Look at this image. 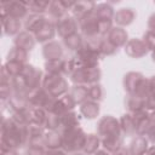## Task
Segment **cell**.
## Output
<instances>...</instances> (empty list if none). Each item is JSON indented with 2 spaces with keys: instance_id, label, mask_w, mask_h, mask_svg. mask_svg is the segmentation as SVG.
<instances>
[{
  "instance_id": "cell-14",
  "label": "cell",
  "mask_w": 155,
  "mask_h": 155,
  "mask_svg": "<svg viewBox=\"0 0 155 155\" xmlns=\"http://www.w3.org/2000/svg\"><path fill=\"white\" fill-rule=\"evenodd\" d=\"M144 80V75L138 71H128L124 76V88L127 92V94H134Z\"/></svg>"
},
{
  "instance_id": "cell-57",
  "label": "cell",
  "mask_w": 155,
  "mask_h": 155,
  "mask_svg": "<svg viewBox=\"0 0 155 155\" xmlns=\"http://www.w3.org/2000/svg\"><path fill=\"white\" fill-rule=\"evenodd\" d=\"M1 155H18L16 149H7V150H1Z\"/></svg>"
},
{
  "instance_id": "cell-30",
  "label": "cell",
  "mask_w": 155,
  "mask_h": 155,
  "mask_svg": "<svg viewBox=\"0 0 155 155\" xmlns=\"http://www.w3.org/2000/svg\"><path fill=\"white\" fill-rule=\"evenodd\" d=\"M101 145H102L101 137H99L98 134L90 133V134H87V137H86V142H85V145H84L82 151H84L86 155H93L97 150H99V147H101Z\"/></svg>"
},
{
  "instance_id": "cell-32",
  "label": "cell",
  "mask_w": 155,
  "mask_h": 155,
  "mask_svg": "<svg viewBox=\"0 0 155 155\" xmlns=\"http://www.w3.org/2000/svg\"><path fill=\"white\" fill-rule=\"evenodd\" d=\"M28 59H29V52L21 47L15 46V45H13V47H11V50L7 53V61H15V62H19L22 64H27Z\"/></svg>"
},
{
  "instance_id": "cell-48",
  "label": "cell",
  "mask_w": 155,
  "mask_h": 155,
  "mask_svg": "<svg viewBox=\"0 0 155 155\" xmlns=\"http://www.w3.org/2000/svg\"><path fill=\"white\" fill-rule=\"evenodd\" d=\"M142 40L144 41V44L147 45V47H148L149 51H153L154 50V47H155V33H153L150 30H147L143 34V39Z\"/></svg>"
},
{
  "instance_id": "cell-18",
  "label": "cell",
  "mask_w": 155,
  "mask_h": 155,
  "mask_svg": "<svg viewBox=\"0 0 155 155\" xmlns=\"http://www.w3.org/2000/svg\"><path fill=\"white\" fill-rule=\"evenodd\" d=\"M54 34H56V23L47 18V21L42 24V27L34 35L38 42L46 44V42L52 41V39L54 38Z\"/></svg>"
},
{
  "instance_id": "cell-34",
  "label": "cell",
  "mask_w": 155,
  "mask_h": 155,
  "mask_svg": "<svg viewBox=\"0 0 155 155\" xmlns=\"http://www.w3.org/2000/svg\"><path fill=\"white\" fill-rule=\"evenodd\" d=\"M119 122H120L121 131L125 134H134L136 133V124H134V120H133V116L131 113L124 114L120 117Z\"/></svg>"
},
{
  "instance_id": "cell-40",
  "label": "cell",
  "mask_w": 155,
  "mask_h": 155,
  "mask_svg": "<svg viewBox=\"0 0 155 155\" xmlns=\"http://www.w3.org/2000/svg\"><path fill=\"white\" fill-rule=\"evenodd\" d=\"M102 78V71L98 67H93V68H86V85H93V84H98L99 80Z\"/></svg>"
},
{
  "instance_id": "cell-21",
  "label": "cell",
  "mask_w": 155,
  "mask_h": 155,
  "mask_svg": "<svg viewBox=\"0 0 155 155\" xmlns=\"http://www.w3.org/2000/svg\"><path fill=\"white\" fill-rule=\"evenodd\" d=\"M13 44L15 46L17 47H21L25 51H31L36 44V39H35V35L24 30V31H21L19 34H17L15 36V40H13Z\"/></svg>"
},
{
  "instance_id": "cell-60",
  "label": "cell",
  "mask_w": 155,
  "mask_h": 155,
  "mask_svg": "<svg viewBox=\"0 0 155 155\" xmlns=\"http://www.w3.org/2000/svg\"><path fill=\"white\" fill-rule=\"evenodd\" d=\"M149 116H150V120H151V122H154V124H155V110L150 111Z\"/></svg>"
},
{
  "instance_id": "cell-16",
  "label": "cell",
  "mask_w": 155,
  "mask_h": 155,
  "mask_svg": "<svg viewBox=\"0 0 155 155\" xmlns=\"http://www.w3.org/2000/svg\"><path fill=\"white\" fill-rule=\"evenodd\" d=\"M107 40L110 41L114 46H116V47L119 48V47H125V45L127 44V41H128L130 39H128V34H127L126 29L115 25V27H113V28L110 29V31L108 33Z\"/></svg>"
},
{
  "instance_id": "cell-31",
  "label": "cell",
  "mask_w": 155,
  "mask_h": 155,
  "mask_svg": "<svg viewBox=\"0 0 155 155\" xmlns=\"http://www.w3.org/2000/svg\"><path fill=\"white\" fill-rule=\"evenodd\" d=\"M71 97L76 102V104H82L84 102L88 101V86L87 85H74L70 88Z\"/></svg>"
},
{
  "instance_id": "cell-2",
  "label": "cell",
  "mask_w": 155,
  "mask_h": 155,
  "mask_svg": "<svg viewBox=\"0 0 155 155\" xmlns=\"http://www.w3.org/2000/svg\"><path fill=\"white\" fill-rule=\"evenodd\" d=\"M86 137H87V134L84 132V130L80 126L63 131L62 132V139H63L64 150L69 154L81 151L84 149Z\"/></svg>"
},
{
  "instance_id": "cell-17",
  "label": "cell",
  "mask_w": 155,
  "mask_h": 155,
  "mask_svg": "<svg viewBox=\"0 0 155 155\" xmlns=\"http://www.w3.org/2000/svg\"><path fill=\"white\" fill-rule=\"evenodd\" d=\"M42 56L47 61H54V59H59L63 58V47L62 44L52 40L50 42H46L42 47Z\"/></svg>"
},
{
  "instance_id": "cell-56",
  "label": "cell",
  "mask_w": 155,
  "mask_h": 155,
  "mask_svg": "<svg viewBox=\"0 0 155 155\" xmlns=\"http://www.w3.org/2000/svg\"><path fill=\"white\" fill-rule=\"evenodd\" d=\"M149 90L150 94H155V75L149 78Z\"/></svg>"
},
{
  "instance_id": "cell-29",
  "label": "cell",
  "mask_w": 155,
  "mask_h": 155,
  "mask_svg": "<svg viewBox=\"0 0 155 155\" xmlns=\"http://www.w3.org/2000/svg\"><path fill=\"white\" fill-rule=\"evenodd\" d=\"M144 102H145V99L137 94H127L125 98V108L128 110V113L133 114V113L145 109Z\"/></svg>"
},
{
  "instance_id": "cell-52",
  "label": "cell",
  "mask_w": 155,
  "mask_h": 155,
  "mask_svg": "<svg viewBox=\"0 0 155 155\" xmlns=\"http://www.w3.org/2000/svg\"><path fill=\"white\" fill-rule=\"evenodd\" d=\"M144 108H145L148 111L155 110V94H149V96L145 98Z\"/></svg>"
},
{
  "instance_id": "cell-49",
  "label": "cell",
  "mask_w": 155,
  "mask_h": 155,
  "mask_svg": "<svg viewBox=\"0 0 155 155\" xmlns=\"http://www.w3.org/2000/svg\"><path fill=\"white\" fill-rule=\"evenodd\" d=\"M113 22L114 21H99V23H98V33H99V35H102V36L108 35V33L113 28Z\"/></svg>"
},
{
  "instance_id": "cell-7",
  "label": "cell",
  "mask_w": 155,
  "mask_h": 155,
  "mask_svg": "<svg viewBox=\"0 0 155 155\" xmlns=\"http://www.w3.org/2000/svg\"><path fill=\"white\" fill-rule=\"evenodd\" d=\"M22 75L27 82V86L29 90H34V88H39L42 86V80H44V74L42 71L31 65V64H25L24 69L22 71Z\"/></svg>"
},
{
  "instance_id": "cell-59",
  "label": "cell",
  "mask_w": 155,
  "mask_h": 155,
  "mask_svg": "<svg viewBox=\"0 0 155 155\" xmlns=\"http://www.w3.org/2000/svg\"><path fill=\"white\" fill-rule=\"evenodd\" d=\"M145 155H155V145L150 147V148L148 149V151H147V154H145Z\"/></svg>"
},
{
  "instance_id": "cell-27",
  "label": "cell",
  "mask_w": 155,
  "mask_h": 155,
  "mask_svg": "<svg viewBox=\"0 0 155 155\" xmlns=\"http://www.w3.org/2000/svg\"><path fill=\"white\" fill-rule=\"evenodd\" d=\"M93 15L99 19V21H113L114 19V7L109 2H102L96 5Z\"/></svg>"
},
{
  "instance_id": "cell-36",
  "label": "cell",
  "mask_w": 155,
  "mask_h": 155,
  "mask_svg": "<svg viewBox=\"0 0 155 155\" xmlns=\"http://www.w3.org/2000/svg\"><path fill=\"white\" fill-rule=\"evenodd\" d=\"M47 115H48V113L44 108H30L29 109L30 124L44 126L45 125V121L47 119Z\"/></svg>"
},
{
  "instance_id": "cell-6",
  "label": "cell",
  "mask_w": 155,
  "mask_h": 155,
  "mask_svg": "<svg viewBox=\"0 0 155 155\" xmlns=\"http://www.w3.org/2000/svg\"><path fill=\"white\" fill-rule=\"evenodd\" d=\"M75 57L79 59V62L81 63V65L84 68H93V67H98L102 54L98 50L90 47L84 41V45L80 47V50L76 51Z\"/></svg>"
},
{
  "instance_id": "cell-37",
  "label": "cell",
  "mask_w": 155,
  "mask_h": 155,
  "mask_svg": "<svg viewBox=\"0 0 155 155\" xmlns=\"http://www.w3.org/2000/svg\"><path fill=\"white\" fill-rule=\"evenodd\" d=\"M102 142V147L103 149H105L109 153H114L119 148L122 147V137L119 136V137H107V138H102L101 139Z\"/></svg>"
},
{
  "instance_id": "cell-10",
  "label": "cell",
  "mask_w": 155,
  "mask_h": 155,
  "mask_svg": "<svg viewBox=\"0 0 155 155\" xmlns=\"http://www.w3.org/2000/svg\"><path fill=\"white\" fill-rule=\"evenodd\" d=\"M148 51L149 50L144 44V41L138 38L130 39L125 45V52L131 58H142L148 53Z\"/></svg>"
},
{
  "instance_id": "cell-47",
  "label": "cell",
  "mask_w": 155,
  "mask_h": 155,
  "mask_svg": "<svg viewBox=\"0 0 155 155\" xmlns=\"http://www.w3.org/2000/svg\"><path fill=\"white\" fill-rule=\"evenodd\" d=\"M11 85H12V88L13 91H25V90H29L28 86H27V82L23 78V75H17L15 78H12V81H11Z\"/></svg>"
},
{
  "instance_id": "cell-45",
  "label": "cell",
  "mask_w": 155,
  "mask_h": 155,
  "mask_svg": "<svg viewBox=\"0 0 155 155\" xmlns=\"http://www.w3.org/2000/svg\"><path fill=\"white\" fill-rule=\"evenodd\" d=\"M28 130H29V140L44 138V136H45V133H46L44 126L35 125V124H29V125H28Z\"/></svg>"
},
{
  "instance_id": "cell-28",
  "label": "cell",
  "mask_w": 155,
  "mask_h": 155,
  "mask_svg": "<svg viewBox=\"0 0 155 155\" xmlns=\"http://www.w3.org/2000/svg\"><path fill=\"white\" fill-rule=\"evenodd\" d=\"M149 142L147 140L145 137L143 136H137L136 138L132 139L131 144H130V154L131 155H145L149 147H148Z\"/></svg>"
},
{
  "instance_id": "cell-23",
  "label": "cell",
  "mask_w": 155,
  "mask_h": 155,
  "mask_svg": "<svg viewBox=\"0 0 155 155\" xmlns=\"http://www.w3.org/2000/svg\"><path fill=\"white\" fill-rule=\"evenodd\" d=\"M1 18V25H2V31L5 35L12 36V35H17L19 34V29H21V21L16 19L13 17L10 16H0Z\"/></svg>"
},
{
  "instance_id": "cell-22",
  "label": "cell",
  "mask_w": 155,
  "mask_h": 155,
  "mask_svg": "<svg viewBox=\"0 0 155 155\" xmlns=\"http://www.w3.org/2000/svg\"><path fill=\"white\" fill-rule=\"evenodd\" d=\"M45 71L46 74L68 75V59L59 58V59L45 62Z\"/></svg>"
},
{
  "instance_id": "cell-24",
  "label": "cell",
  "mask_w": 155,
  "mask_h": 155,
  "mask_svg": "<svg viewBox=\"0 0 155 155\" xmlns=\"http://www.w3.org/2000/svg\"><path fill=\"white\" fill-rule=\"evenodd\" d=\"M47 21V17L45 15H35V13H30L25 21H24V29L31 34H35L41 27L42 24Z\"/></svg>"
},
{
  "instance_id": "cell-25",
  "label": "cell",
  "mask_w": 155,
  "mask_h": 155,
  "mask_svg": "<svg viewBox=\"0 0 155 155\" xmlns=\"http://www.w3.org/2000/svg\"><path fill=\"white\" fill-rule=\"evenodd\" d=\"M99 111H101L99 103L93 102L91 99H88V101L84 102L82 104H80V114L85 119L93 120V119H96L99 115Z\"/></svg>"
},
{
  "instance_id": "cell-19",
  "label": "cell",
  "mask_w": 155,
  "mask_h": 155,
  "mask_svg": "<svg viewBox=\"0 0 155 155\" xmlns=\"http://www.w3.org/2000/svg\"><path fill=\"white\" fill-rule=\"evenodd\" d=\"M134 19H136V12L130 7H124L115 12L113 21L116 23V27L124 28L132 24Z\"/></svg>"
},
{
  "instance_id": "cell-4",
  "label": "cell",
  "mask_w": 155,
  "mask_h": 155,
  "mask_svg": "<svg viewBox=\"0 0 155 155\" xmlns=\"http://www.w3.org/2000/svg\"><path fill=\"white\" fill-rule=\"evenodd\" d=\"M121 132L119 120L111 115L102 116L97 124V134L101 139L107 137H119L121 136Z\"/></svg>"
},
{
  "instance_id": "cell-41",
  "label": "cell",
  "mask_w": 155,
  "mask_h": 155,
  "mask_svg": "<svg viewBox=\"0 0 155 155\" xmlns=\"http://www.w3.org/2000/svg\"><path fill=\"white\" fill-rule=\"evenodd\" d=\"M24 65H25V64H22V63H19V62H15V61H6L5 64H4L6 71H7L12 78H15V76H17V75H21L22 71H23V69H24Z\"/></svg>"
},
{
  "instance_id": "cell-38",
  "label": "cell",
  "mask_w": 155,
  "mask_h": 155,
  "mask_svg": "<svg viewBox=\"0 0 155 155\" xmlns=\"http://www.w3.org/2000/svg\"><path fill=\"white\" fill-rule=\"evenodd\" d=\"M28 8L31 13L35 15H45L47 12L50 1H42V0H29L27 1Z\"/></svg>"
},
{
  "instance_id": "cell-3",
  "label": "cell",
  "mask_w": 155,
  "mask_h": 155,
  "mask_svg": "<svg viewBox=\"0 0 155 155\" xmlns=\"http://www.w3.org/2000/svg\"><path fill=\"white\" fill-rule=\"evenodd\" d=\"M42 87L54 98H59L68 93V81L64 75L56 74H45L42 80Z\"/></svg>"
},
{
  "instance_id": "cell-9",
  "label": "cell",
  "mask_w": 155,
  "mask_h": 155,
  "mask_svg": "<svg viewBox=\"0 0 155 155\" xmlns=\"http://www.w3.org/2000/svg\"><path fill=\"white\" fill-rule=\"evenodd\" d=\"M96 2L93 1H88V0H81V1H74V5L71 7V15L73 17L80 22L81 19H84L85 17L90 16L93 13L94 7H96Z\"/></svg>"
},
{
  "instance_id": "cell-58",
  "label": "cell",
  "mask_w": 155,
  "mask_h": 155,
  "mask_svg": "<svg viewBox=\"0 0 155 155\" xmlns=\"http://www.w3.org/2000/svg\"><path fill=\"white\" fill-rule=\"evenodd\" d=\"M93 155H110V153H109V151H107L105 149H99V150H97Z\"/></svg>"
},
{
  "instance_id": "cell-1",
  "label": "cell",
  "mask_w": 155,
  "mask_h": 155,
  "mask_svg": "<svg viewBox=\"0 0 155 155\" xmlns=\"http://www.w3.org/2000/svg\"><path fill=\"white\" fill-rule=\"evenodd\" d=\"M29 143V130L25 125H17L11 117L2 119L0 149H18Z\"/></svg>"
},
{
  "instance_id": "cell-42",
  "label": "cell",
  "mask_w": 155,
  "mask_h": 155,
  "mask_svg": "<svg viewBox=\"0 0 155 155\" xmlns=\"http://www.w3.org/2000/svg\"><path fill=\"white\" fill-rule=\"evenodd\" d=\"M61 126V116L53 114V113H48L47 119L45 121V130L47 131H58Z\"/></svg>"
},
{
  "instance_id": "cell-35",
  "label": "cell",
  "mask_w": 155,
  "mask_h": 155,
  "mask_svg": "<svg viewBox=\"0 0 155 155\" xmlns=\"http://www.w3.org/2000/svg\"><path fill=\"white\" fill-rule=\"evenodd\" d=\"M63 44L68 50L76 52L84 45V38H82L81 33H75V34L69 35L65 39H63Z\"/></svg>"
},
{
  "instance_id": "cell-26",
  "label": "cell",
  "mask_w": 155,
  "mask_h": 155,
  "mask_svg": "<svg viewBox=\"0 0 155 155\" xmlns=\"http://www.w3.org/2000/svg\"><path fill=\"white\" fill-rule=\"evenodd\" d=\"M79 126H80V119H79L78 113H75L74 110L68 111L61 116V126H59L58 132L62 133L65 130H70V128L79 127Z\"/></svg>"
},
{
  "instance_id": "cell-62",
  "label": "cell",
  "mask_w": 155,
  "mask_h": 155,
  "mask_svg": "<svg viewBox=\"0 0 155 155\" xmlns=\"http://www.w3.org/2000/svg\"><path fill=\"white\" fill-rule=\"evenodd\" d=\"M151 57H153V59H154V62H155V47H154V50L151 51Z\"/></svg>"
},
{
  "instance_id": "cell-8",
  "label": "cell",
  "mask_w": 155,
  "mask_h": 155,
  "mask_svg": "<svg viewBox=\"0 0 155 155\" xmlns=\"http://www.w3.org/2000/svg\"><path fill=\"white\" fill-rule=\"evenodd\" d=\"M78 29H79V22L73 16L69 15H67L56 23V31L62 39H65L67 36L78 33Z\"/></svg>"
},
{
  "instance_id": "cell-33",
  "label": "cell",
  "mask_w": 155,
  "mask_h": 155,
  "mask_svg": "<svg viewBox=\"0 0 155 155\" xmlns=\"http://www.w3.org/2000/svg\"><path fill=\"white\" fill-rule=\"evenodd\" d=\"M46 148H61L63 147L62 133L58 131H47L44 136Z\"/></svg>"
},
{
  "instance_id": "cell-53",
  "label": "cell",
  "mask_w": 155,
  "mask_h": 155,
  "mask_svg": "<svg viewBox=\"0 0 155 155\" xmlns=\"http://www.w3.org/2000/svg\"><path fill=\"white\" fill-rule=\"evenodd\" d=\"M68 153L64 150L63 147L61 148H46L45 155H67Z\"/></svg>"
},
{
  "instance_id": "cell-43",
  "label": "cell",
  "mask_w": 155,
  "mask_h": 155,
  "mask_svg": "<svg viewBox=\"0 0 155 155\" xmlns=\"http://www.w3.org/2000/svg\"><path fill=\"white\" fill-rule=\"evenodd\" d=\"M11 119H12L17 125H25V126H28V125L30 124L29 109H28V110H22V111H12Z\"/></svg>"
},
{
  "instance_id": "cell-5",
  "label": "cell",
  "mask_w": 155,
  "mask_h": 155,
  "mask_svg": "<svg viewBox=\"0 0 155 155\" xmlns=\"http://www.w3.org/2000/svg\"><path fill=\"white\" fill-rule=\"evenodd\" d=\"M0 16H10L19 21L29 16L27 1H2L0 4Z\"/></svg>"
},
{
  "instance_id": "cell-12",
  "label": "cell",
  "mask_w": 155,
  "mask_h": 155,
  "mask_svg": "<svg viewBox=\"0 0 155 155\" xmlns=\"http://www.w3.org/2000/svg\"><path fill=\"white\" fill-rule=\"evenodd\" d=\"M98 18L92 13L87 17H85L84 19H81L79 22V29L81 31V35L86 38H91L94 35H98Z\"/></svg>"
},
{
  "instance_id": "cell-50",
  "label": "cell",
  "mask_w": 155,
  "mask_h": 155,
  "mask_svg": "<svg viewBox=\"0 0 155 155\" xmlns=\"http://www.w3.org/2000/svg\"><path fill=\"white\" fill-rule=\"evenodd\" d=\"M46 147H40V145H28L27 154L28 155H45Z\"/></svg>"
},
{
  "instance_id": "cell-51",
  "label": "cell",
  "mask_w": 155,
  "mask_h": 155,
  "mask_svg": "<svg viewBox=\"0 0 155 155\" xmlns=\"http://www.w3.org/2000/svg\"><path fill=\"white\" fill-rule=\"evenodd\" d=\"M143 137H145L149 143H153L155 145V124L154 122L150 125V127L147 130V132H145V134Z\"/></svg>"
},
{
  "instance_id": "cell-15",
  "label": "cell",
  "mask_w": 155,
  "mask_h": 155,
  "mask_svg": "<svg viewBox=\"0 0 155 155\" xmlns=\"http://www.w3.org/2000/svg\"><path fill=\"white\" fill-rule=\"evenodd\" d=\"M149 114L150 113L147 109H143L140 111H137V113H133L132 114L133 120H134V124H136V133L138 136H144L145 132H147V130L153 124L151 120H150Z\"/></svg>"
},
{
  "instance_id": "cell-61",
  "label": "cell",
  "mask_w": 155,
  "mask_h": 155,
  "mask_svg": "<svg viewBox=\"0 0 155 155\" xmlns=\"http://www.w3.org/2000/svg\"><path fill=\"white\" fill-rule=\"evenodd\" d=\"M71 155H86L84 151L81 153V151H78V153H74V154H71Z\"/></svg>"
},
{
  "instance_id": "cell-55",
  "label": "cell",
  "mask_w": 155,
  "mask_h": 155,
  "mask_svg": "<svg viewBox=\"0 0 155 155\" xmlns=\"http://www.w3.org/2000/svg\"><path fill=\"white\" fill-rule=\"evenodd\" d=\"M111 155H131V154H130V150H128V148L121 147V148H119L116 151H114Z\"/></svg>"
},
{
  "instance_id": "cell-44",
  "label": "cell",
  "mask_w": 155,
  "mask_h": 155,
  "mask_svg": "<svg viewBox=\"0 0 155 155\" xmlns=\"http://www.w3.org/2000/svg\"><path fill=\"white\" fill-rule=\"evenodd\" d=\"M74 85H86V68H80L69 75Z\"/></svg>"
},
{
  "instance_id": "cell-20",
  "label": "cell",
  "mask_w": 155,
  "mask_h": 155,
  "mask_svg": "<svg viewBox=\"0 0 155 155\" xmlns=\"http://www.w3.org/2000/svg\"><path fill=\"white\" fill-rule=\"evenodd\" d=\"M67 8L64 7L62 0H53L50 1L48 8H47V18L54 23H57L59 19H62L63 17L67 16Z\"/></svg>"
},
{
  "instance_id": "cell-39",
  "label": "cell",
  "mask_w": 155,
  "mask_h": 155,
  "mask_svg": "<svg viewBox=\"0 0 155 155\" xmlns=\"http://www.w3.org/2000/svg\"><path fill=\"white\" fill-rule=\"evenodd\" d=\"M104 96H105L104 87L99 82L88 86V99L99 103V102H102L104 99Z\"/></svg>"
},
{
  "instance_id": "cell-54",
  "label": "cell",
  "mask_w": 155,
  "mask_h": 155,
  "mask_svg": "<svg viewBox=\"0 0 155 155\" xmlns=\"http://www.w3.org/2000/svg\"><path fill=\"white\" fill-rule=\"evenodd\" d=\"M148 30L155 33V12L151 13L149 19H148Z\"/></svg>"
},
{
  "instance_id": "cell-13",
  "label": "cell",
  "mask_w": 155,
  "mask_h": 155,
  "mask_svg": "<svg viewBox=\"0 0 155 155\" xmlns=\"http://www.w3.org/2000/svg\"><path fill=\"white\" fill-rule=\"evenodd\" d=\"M75 105H76V102L74 101L71 94L70 93H65L64 96L57 98V101L54 103V107L52 109V113L58 115V116H62L68 111H73Z\"/></svg>"
},
{
  "instance_id": "cell-46",
  "label": "cell",
  "mask_w": 155,
  "mask_h": 155,
  "mask_svg": "<svg viewBox=\"0 0 155 155\" xmlns=\"http://www.w3.org/2000/svg\"><path fill=\"white\" fill-rule=\"evenodd\" d=\"M117 50L119 48L116 46H114L110 41H108L107 38H105L103 44H102V46H101V54H102V57L103 56H113V54H115L117 52Z\"/></svg>"
},
{
  "instance_id": "cell-11",
  "label": "cell",
  "mask_w": 155,
  "mask_h": 155,
  "mask_svg": "<svg viewBox=\"0 0 155 155\" xmlns=\"http://www.w3.org/2000/svg\"><path fill=\"white\" fill-rule=\"evenodd\" d=\"M30 90L25 91H13L11 98L8 99V104L12 109V111H22L30 109L29 102H28V94Z\"/></svg>"
}]
</instances>
